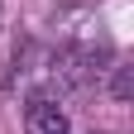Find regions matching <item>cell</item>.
Here are the masks:
<instances>
[{
  "instance_id": "cell-1",
  "label": "cell",
  "mask_w": 134,
  "mask_h": 134,
  "mask_svg": "<svg viewBox=\"0 0 134 134\" xmlns=\"http://www.w3.org/2000/svg\"><path fill=\"white\" fill-rule=\"evenodd\" d=\"M24 129L29 134H67V110L53 96H29L24 100Z\"/></svg>"
},
{
  "instance_id": "cell-2",
  "label": "cell",
  "mask_w": 134,
  "mask_h": 134,
  "mask_svg": "<svg viewBox=\"0 0 134 134\" xmlns=\"http://www.w3.org/2000/svg\"><path fill=\"white\" fill-rule=\"evenodd\" d=\"M115 96H120V100L129 96V72H125V67H120V77H115Z\"/></svg>"
}]
</instances>
